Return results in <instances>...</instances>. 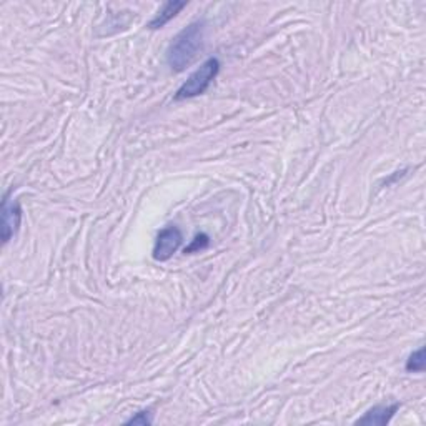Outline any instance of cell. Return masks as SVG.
Wrapping results in <instances>:
<instances>
[{"label":"cell","instance_id":"6da1fadb","mask_svg":"<svg viewBox=\"0 0 426 426\" xmlns=\"http://www.w3.org/2000/svg\"><path fill=\"white\" fill-rule=\"evenodd\" d=\"M205 24L193 22L173 38L167 50V64L173 72H182L193 62L203 47Z\"/></svg>","mask_w":426,"mask_h":426},{"label":"cell","instance_id":"7a4b0ae2","mask_svg":"<svg viewBox=\"0 0 426 426\" xmlns=\"http://www.w3.org/2000/svg\"><path fill=\"white\" fill-rule=\"evenodd\" d=\"M220 72V62L219 59H208L195 71L192 75L185 80V84L177 90L175 100H185L193 98L198 95L205 94L212 82L215 80Z\"/></svg>","mask_w":426,"mask_h":426},{"label":"cell","instance_id":"3957f363","mask_svg":"<svg viewBox=\"0 0 426 426\" xmlns=\"http://www.w3.org/2000/svg\"><path fill=\"white\" fill-rule=\"evenodd\" d=\"M182 242H184V235L177 227L163 228L162 232L156 235L154 258L156 262H167V260H170L177 254V250L182 247Z\"/></svg>","mask_w":426,"mask_h":426},{"label":"cell","instance_id":"277c9868","mask_svg":"<svg viewBox=\"0 0 426 426\" xmlns=\"http://www.w3.org/2000/svg\"><path fill=\"white\" fill-rule=\"evenodd\" d=\"M22 220V208L19 202L10 200V192L2 200V242L7 243L17 233Z\"/></svg>","mask_w":426,"mask_h":426},{"label":"cell","instance_id":"5b68a950","mask_svg":"<svg viewBox=\"0 0 426 426\" xmlns=\"http://www.w3.org/2000/svg\"><path fill=\"white\" fill-rule=\"evenodd\" d=\"M398 408H399L398 403H393V405H376V406H373L372 410H368L367 413H365V415L358 421H356V423L385 426L390 423L391 418L395 416V413L398 411Z\"/></svg>","mask_w":426,"mask_h":426},{"label":"cell","instance_id":"8992f818","mask_svg":"<svg viewBox=\"0 0 426 426\" xmlns=\"http://www.w3.org/2000/svg\"><path fill=\"white\" fill-rule=\"evenodd\" d=\"M185 6H186V2H167L163 6L162 10H160L159 14H156L154 19L149 22V29H152V30L162 29L163 25H167L168 22H170Z\"/></svg>","mask_w":426,"mask_h":426},{"label":"cell","instance_id":"52a82bcc","mask_svg":"<svg viewBox=\"0 0 426 426\" xmlns=\"http://www.w3.org/2000/svg\"><path fill=\"white\" fill-rule=\"evenodd\" d=\"M406 372H413V373H421L425 372V348L421 346L420 350L413 351L410 355V358H408L406 362Z\"/></svg>","mask_w":426,"mask_h":426},{"label":"cell","instance_id":"ba28073f","mask_svg":"<svg viewBox=\"0 0 426 426\" xmlns=\"http://www.w3.org/2000/svg\"><path fill=\"white\" fill-rule=\"evenodd\" d=\"M208 243H210V240H208V237L205 233H200L195 237V240L192 242V245L186 247L185 249V254H193V251H200L203 249H207Z\"/></svg>","mask_w":426,"mask_h":426},{"label":"cell","instance_id":"9c48e42d","mask_svg":"<svg viewBox=\"0 0 426 426\" xmlns=\"http://www.w3.org/2000/svg\"><path fill=\"white\" fill-rule=\"evenodd\" d=\"M152 421H154V418H152L150 411H140V413H137L135 416H132V418L127 421V425H143V426H147V425H152Z\"/></svg>","mask_w":426,"mask_h":426}]
</instances>
